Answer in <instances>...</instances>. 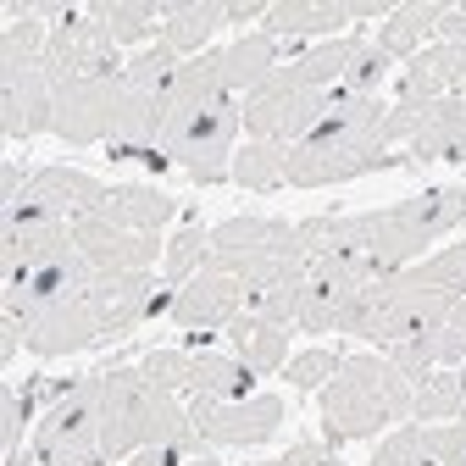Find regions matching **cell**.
Returning a JSON list of instances; mask_svg holds the SVG:
<instances>
[{
    "label": "cell",
    "instance_id": "obj_1",
    "mask_svg": "<svg viewBox=\"0 0 466 466\" xmlns=\"http://www.w3.org/2000/svg\"><path fill=\"white\" fill-rule=\"evenodd\" d=\"M100 455L134 461L139 450H184L206 455V439L189 422V405L178 394L145 378V367H106V400H100Z\"/></svg>",
    "mask_w": 466,
    "mask_h": 466
},
{
    "label": "cell",
    "instance_id": "obj_2",
    "mask_svg": "<svg viewBox=\"0 0 466 466\" xmlns=\"http://www.w3.org/2000/svg\"><path fill=\"white\" fill-rule=\"evenodd\" d=\"M411 400H417V383L405 378L383 350L344 356L339 372L322 383V428H328L333 444L378 439L383 428L411 422Z\"/></svg>",
    "mask_w": 466,
    "mask_h": 466
},
{
    "label": "cell",
    "instance_id": "obj_3",
    "mask_svg": "<svg viewBox=\"0 0 466 466\" xmlns=\"http://www.w3.org/2000/svg\"><path fill=\"white\" fill-rule=\"evenodd\" d=\"M206 267L233 272L245 283V295L306 283V250L295 239V222H283V217H228V222H217Z\"/></svg>",
    "mask_w": 466,
    "mask_h": 466
},
{
    "label": "cell",
    "instance_id": "obj_4",
    "mask_svg": "<svg viewBox=\"0 0 466 466\" xmlns=\"http://www.w3.org/2000/svg\"><path fill=\"white\" fill-rule=\"evenodd\" d=\"M239 128H245V111L239 100H228L217 111H195V116H178V123H161V156L172 167L189 172L195 189H211L233 172V145H239Z\"/></svg>",
    "mask_w": 466,
    "mask_h": 466
},
{
    "label": "cell",
    "instance_id": "obj_5",
    "mask_svg": "<svg viewBox=\"0 0 466 466\" xmlns=\"http://www.w3.org/2000/svg\"><path fill=\"white\" fill-rule=\"evenodd\" d=\"M328 95H333V89H300L295 78L278 67L261 89H250V95L239 100V111H245V134H250V139H278V145L295 150V145L322 123Z\"/></svg>",
    "mask_w": 466,
    "mask_h": 466
},
{
    "label": "cell",
    "instance_id": "obj_6",
    "mask_svg": "<svg viewBox=\"0 0 466 466\" xmlns=\"http://www.w3.org/2000/svg\"><path fill=\"white\" fill-rule=\"evenodd\" d=\"M123 78H73L56 84V116L50 134L62 145H111L116 139V116H123Z\"/></svg>",
    "mask_w": 466,
    "mask_h": 466
},
{
    "label": "cell",
    "instance_id": "obj_7",
    "mask_svg": "<svg viewBox=\"0 0 466 466\" xmlns=\"http://www.w3.org/2000/svg\"><path fill=\"white\" fill-rule=\"evenodd\" d=\"M289 417V405L278 394H250V400H217V394H195L189 405V422L206 444H222V450H250V444H267L278 439Z\"/></svg>",
    "mask_w": 466,
    "mask_h": 466
},
{
    "label": "cell",
    "instance_id": "obj_8",
    "mask_svg": "<svg viewBox=\"0 0 466 466\" xmlns=\"http://www.w3.org/2000/svg\"><path fill=\"white\" fill-rule=\"evenodd\" d=\"M411 167L405 150H383V145H295L289 150V184L295 189H328V184H350V178H372V172H394Z\"/></svg>",
    "mask_w": 466,
    "mask_h": 466
},
{
    "label": "cell",
    "instance_id": "obj_9",
    "mask_svg": "<svg viewBox=\"0 0 466 466\" xmlns=\"http://www.w3.org/2000/svg\"><path fill=\"white\" fill-rule=\"evenodd\" d=\"M0 311H17L23 328H28V350L45 361L56 356H78V350H95L100 344V317L89 306V295L78 300H23V306H0Z\"/></svg>",
    "mask_w": 466,
    "mask_h": 466
},
{
    "label": "cell",
    "instance_id": "obj_10",
    "mask_svg": "<svg viewBox=\"0 0 466 466\" xmlns=\"http://www.w3.org/2000/svg\"><path fill=\"white\" fill-rule=\"evenodd\" d=\"M73 239H78V250L89 256L95 272H150V267L167 256V239H161V233L116 228V222H106L100 211L73 222Z\"/></svg>",
    "mask_w": 466,
    "mask_h": 466
},
{
    "label": "cell",
    "instance_id": "obj_11",
    "mask_svg": "<svg viewBox=\"0 0 466 466\" xmlns=\"http://www.w3.org/2000/svg\"><path fill=\"white\" fill-rule=\"evenodd\" d=\"M150 272H100L89 289V306L100 317V344H128L150 322V295H156Z\"/></svg>",
    "mask_w": 466,
    "mask_h": 466
},
{
    "label": "cell",
    "instance_id": "obj_12",
    "mask_svg": "<svg viewBox=\"0 0 466 466\" xmlns=\"http://www.w3.org/2000/svg\"><path fill=\"white\" fill-rule=\"evenodd\" d=\"M239 311H245V283L233 272H211V267H200L172 295V328H184V333H222Z\"/></svg>",
    "mask_w": 466,
    "mask_h": 466
},
{
    "label": "cell",
    "instance_id": "obj_13",
    "mask_svg": "<svg viewBox=\"0 0 466 466\" xmlns=\"http://www.w3.org/2000/svg\"><path fill=\"white\" fill-rule=\"evenodd\" d=\"M56 116V84L45 78V67H17V73H0V134L12 145L34 139L50 128Z\"/></svg>",
    "mask_w": 466,
    "mask_h": 466
},
{
    "label": "cell",
    "instance_id": "obj_14",
    "mask_svg": "<svg viewBox=\"0 0 466 466\" xmlns=\"http://www.w3.org/2000/svg\"><path fill=\"white\" fill-rule=\"evenodd\" d=\"M106 195H111V189L95 178V172H78V167L50 161V167H39L34 178H28L23 206H39V211H50V217L78 222V217H95V211L106 206Z\"/></svg>",
    "mask_w": 466,
    "mask_h": 466
},
{
    "label": "cell",
    "instance_id": "obj_15",
    "mask_svg": "<svg viewBox=\"0 0 466 466\" xmlns=\"http://www.w3.org/2000/svg\"><path fill=\"white\" fill-rule=\"evenodd\" d=\"M455 300H461V295H444V289H411V283L394 272V300H389L378 350H383V344H400V339H428V333L450 328Z\"/></svg>",
    "mask_w": 466,
    "mask_h": 466
},
{
    "label": "cell",
    "instance_id": "obj_16",
    "mask_svg": "<svg viewBox=\"0 0 466 466\" xmlns=\"http://www.w3.org/2000/svg\"><path fill=\"white\" fill-rule=\"evenodd\" d=\"M228 78H222V50H200L172 73L167 95H161V123H178V116H195V111H217L228 106Z\"/></svg>",
    "mask_w": 466,
    "mask_h": 466
},
{
    "label": "cell",
    "instance_id": "obj_17",
    "mask_svg": "<svg viewBox=\"0 0 466 466\" xmlns=\"http://www.w3.org/2000/svg\"><path fill=\"white\" fill-rule=\"evenodd\" d=\"M405 161H466V95H444L422 111L417 134L405 139Z\"/></svg>",
    "mask_w": 466,
    "mask_h": 466
},
{
    "label": "cell",
    "instance_id": "obj_18",
    "mask_svg": "<svg viewBox=\"0 0 466 466\" xmlns=\"http://www.w3.org/2000/svg\"><path fill=\"white\" fill-rule=\"evenodd\" d=\"M222 344H228V356H239L256 378H272V372L289 367V328L283 322H256L250 311H239L222 328Z\"/></svg>",
    "mask_w": 466,
    "mask_h": 466
},
{
    "label": "cell",
    "instance_id": "obj_19",
    "mask_svg": "<svg viewBox=\"0 0 466 466\" xmlns=\"http://www.w3.org/2000/svg\"><path fill=\"white\" fill-rule=\"evenodd\" d=\"M228 28L222 0H161V45L167 50H206L211 34Z\"/></svg>",
    "mask_w": 466,
    "mask_h": 466
},
{
    "label": "cell",
    "instance_id": "obj_20",
    "mask_svg": "<svg viewBox=\"0 0 466 466\" xmlns=\"http://www.w3.org/2000/svg\"><path fill=\"white\" fill-rule=\"evenodd\" d=\"M100 217L116 222V228H134V233H161L172 217H178V200L167 189H156V184H116L106 195Z\"/></svg>",
    "mask_w": 466,
    "mask_h": 466
},
{
    "label": "cell",
    "instance_id": "obj_21",
    "mask_svg": "<svg viewBox=\"0 0 466 466\" xmlns=\"http://www.w3.org/2000/svg\"><path fill=\"white\" fill-rule=\"evenodd\" d=\"M339 28H350L344 0H272L261 34H272V39H317V34H339Z\"/></svg>",
    "mask_w": 466,
    "mask_h": 466
},
{
    "label": "cell",
    "instance_id": "obj_22",
    "mask_svg": "<svg viewBox=\"0 0 466 466\" xmlns=\"http://www.w3.org/2000/svg\"><path fill=\"white\" fill-rule=\"evenodd\" d=\"M444 0H400V6H389V17H383V28L372 34L389 56H394V62H400V56H405V62H411V56L422 50V34L433 39L439 34V23H444Z\"/></svg>",
    "mask_w": 466,
    "mask_h": 466
},
{
    "label": "cell",
    "instance_id": "obj_23",
    "mask_svg": "<svg viewBox=\"0 0 466 466\" xmlns=\"http://www.w3.org/2000/svg\"><path fill=\"white\" fill-rule=\"evenodd\" d=\"M278 50H283V39H272V34H245V39H233V45L222 50L228 95H250V89H261V84L278 73Z\"/></svg>",
    "mask_w": 466,
    "mask_h": 466
},
{
    "label": "cell",
    "instance_id": "obj_24",
    "mask_svg": "<svg viewBox=\"0 0 466 466\" xmlns=\"http://www.w3.org/2000/svg\"><path fill=\"white\" fill-rule=\"evenodd\" d=\"M256 372L228 356V350H189V394H217V400H250Z\"/></svg>",
    "mask_w": 466,
    "mask_h": 466
},
{
    "label": "cell",
    "instance_id": "obj_25",
    "mask_svg": "<svg viewBox=\"0 0 466 466\" xmlns=\"http://www.w3.org/2000/svg\"><path fill=\"white\" fill-rule=\"evenodd\" d=\"M239 189L250 195H272L289 184V145L278 139H245L239 150H233V172H228Z\"/></svg>",
    "mask_w": 466,
    "mask_h": 466
},
{
    "label": "cell",
    "instance_id": "obj_26",
    "mask_svg": "<svg viewBox=\"0 0 466 466\" xmlns=\"http://www.w3.org/2000/svg\"><path fill=\"white\" fill-rule=\"evenodd\" d=\"M389 300H394V272L361 283L356 295L344 300V311H339V333H344V339H372V344H378L383 317H389Z\"/></svg>",
    "mask_w": 466,
    "mask_h": 466
},
{
    "label": "cell",
    "instance_id": "obj_27",
    "mask_svg": "<svg viewBox=\"0 0 466 466\" xmlns=\"http://www.w3.org/2000/svg\"><path fill=\"white\" fill-rule=\"evenodd\" d=\"M411 417L428 428V422H466V389H461V372L439 367L417 383V400H411Z\"/></svg>",
    "mask_w": 466,
    "mask_h": 466
},
{
    "label": "cell",
    "instance_id": "obj_28",
    "mask_svg": "<svg viewBox=\"0 0 466 466\" xmlns=\"http://www.w3.org/2000/svg\"><path fill=\"white\" fill-rule=\"evenodd\" d=\"M350 45H356V34H339V39H322V45H311L306 56H295L283 73L295 78L300 89H339V78H344V62H350Z\"/></svg>",
    "mask_w": 466,
    "mask_h": 466
},
{
    "label": "cell",
    "instance_id": "obj_29",
    "mask_svg": "<svg viewBox=\"0 0 466 466\" xmlns=\"http://www.w3.org/2000/svg\"><path fill=\"white\" fill-rule=\"evenodd\" d=\"M89 12L106 23V34L116 45H134V39L161 34V6H156V0H89Z\"/></svg>",
    "mask_w": 466,
    "mask_h": 466
},
{
    "label": "cell",
    "instance_id": "obj_30",
    "mask_svg": "<svg viewBox=\"0 0 466 466\" xmlns=\"http://www.w3.org/2000/svg\"><path fill=\"white\" fill-rule=\"evenodd\" d=\"M389 73H394V56H389V50H383L372 34H356V45H350V62H344V78H339V89H344V95H383Z\"/></svg>",
    "mask_w": 466,
    "mask_h": 466
},
{
    "label": "cell",
    "instance_id": "obj_31",
    "mask_svg": "<svg viewBox=\"0 0 466 466\" xmlns=\"http://www.w3.org/2000/svg\"><path fill=\"white\" fill-rule=\"evenodd\" d=\"M206 256H211V228H206V222L178 228V233L167 239V256H161V283H167V289H184V283L206 267Z\"/></svg>",
    "mask_w": 466,
    "mask_h": 466
},
{
    "label": "cell",
    "instance_id": "obj_32",
    "mask_svg": "<svg viewBox=\"0 0 466 466\" xmlns=\"http://www.w3.org/2000/svg\"><path fill=\"white\" fill-rule=\"evenodd\" d=\"M400 278L411 283V289H444V295H466V239H455V245L422 256L417 267H405Z\"/></svg>",
    "mask_w": 466,
    "mask_h": 466
},
{
    "label": "cell",
    "instance_id": "obj_33",
    "mask_svg": "<svg viewBox=\"0 0 466 466\" xmlns=\"http://www.w3.org/2000/svg\"><path fill=\"white\" fill-rule=\"evenodd\" d=\"M184 62H178V50H167V45H150V50H139L134 62L123 67V84L134 89V95H145V100H161L167 95V84H172V73H178Z\"/></svg>",
    "mask_w": 466,
    "mask_h": 466
},
{
    "label": "cell",
    "instance_id": "obj_34",
    "mask_svg": "<svg viewBox=\"0 0 466 466\" xmlns=\"http://www.w3.org/2000/svg\"><path fill=\"white\" fill-rule=\"evenodd\" d=\"M28 461H34V466H95V461H106V455H100V439H67V433H39V428H34Z\"/></svg>",
    "mask_w": 466,
    "mask_h": 466
},
{
    "label": "cell",
    "instance_id": "obj_35",
    "mask_svg": "<svg viewBox=\"0 0 466 466\" xmlns=\"http://www.w3.org/2000/svg\"><path fill=\"white\" fill-rule=\"evenodd\" d=\"M34 394L28 389H6V405H0V466H23V439L28 433V411H34Z\"/></svg>",
    "mask_w": 466,
    "mask_h": 466
},
{
    "label": "cell",
    "instance_id": "obj_36",
    "mask_svg": "<svg viewBox=\"0 0 466 466\" xmlns=\"http://www.w3.org/2000/svg\"><path fill=\"white\" fill-rule=\"evenodd\" d=\"M339 311H344L339 295H328V289H317V283H300V306H295V328L300 333H339Z\"/></svg>",
    "mask_w": 466,
    "mask_h": 466
},
{
    "label": "cell",
    "instance_id": "obj_37",
    "mask_svg": "<svg viewBox=\"0 0 466 466\" xmlns=\"http://www.w3.org/2000/svg\"><path fill=\"white\" fill-rule=\"evenodd\" d=\"M422 461H428V428H394L383 433L367 466H422Z\"/></svg>",
    "mask_w": 466,
    "mask_h": 466
},
{
    "label": "cell",
    "instance_id": "obj_38",
    "mask_svg": "<svg viewBox=\"0 0 466 466\" xmlns=\"http://www.w3.org/2000/svg\"><path fill=\"white\" fill-rule=\"evenodd\" d=\"M383 356L411 378V383H422L428 372H439V344H433V333L428 339H400V344H383Z\"/></svg>",
    "mask_w": 466,
    "mask_h": 466
},
{
    "label": "cell",
    "instance_id": "obj_39",
    "mask_svg": "<svg viewBox=\"0 0 466 466\" xmlns=\"http://www.w3.org/2000/svg\"><path fill=\"white\" fill-rule=\"evenodd\" d=\"M339 361H344L339 350H322V344H317V350H300V356L283 367V378L295 383V389H322V383L339 372Z\"/></svg>",
    "mask_w": 466,
    "mask_h": 466
},
{
    "label": "cell",
    "instance_id": "obj_40",
    "mask_svg": "<svg viewBox=\"0 0 466 466\" xmlns=\"http://www.w3.org/2000/svg\"><path fill=\"white\" fill-rule=\"evenodd\" d=\"M139 367H145L150 383H161V389H172V394L189 389V350H184V344H178V350H150Z\"/></svg>",
    "mask_w": 466,
    "mask_h": 466
},
{
    "label": "cell",
    "instance_id": "obj_41",
    "mask_svg": "<svg viewBox=\"0 0 466 466\" xmlns=\"http://www.w3.org/2000/svg\"><path fill=\"white\" fill-rule=\"evenodd\" d=\"M295 306H300V283H289V289H261V295H245V311L256 322H295Z\"/></svg>",
    "mask_w": 466,
    "mask_h": 466
},
{
    "label": "cell",
    "instance_id": "obj_42",
    "mask_svg": "<svg viewBox=\"0 0 466 466\" xmlns=\"http://www.w3.org/2000/svg\"><path fill=\"white\" fill-rule=\"evenodd\" d=\"M250 466H339V444L333 439H300V444H289L283 455L250 461Z\"/></svg>",
    "mask_w": 466,
    "mask_h": 466
},
{
    "label": "cell",
    "instance_id": "obj_43",
    "mask_svg": "<svg viewBox=\"0 0 466 466\" xmlns=\"http://www.w3.org/2000/svg\"><path fill=\"white\" fill-rule=\"evenodd\" d=\"M433 344H439V367H450V372H466V328H461V322L439 328V333H433Z\"/></svg>",
    "mask_w": 466,
    "mask_h": 466
},
{
    "label": "cell",
    "instance_id": "obj_44",
    "mask_svg": "<svg viewBox=\"0 0 466 466\" xmlns=\"http://www.w3.org/2000/svg\"><path fill=\"white\" fill-rule=\"evenodd\" d=\"M23 195H28V184H23V161L6 156V161H0V200H6V211L23 206Z\"/></svg>",
    "mask_w": 466,
    "mask_h": 466
},
{
    "label": "cell",
    "instance_id": "obj_45",
    "mask_svg": "<svg viewBox=\"0 0 466 466\" xmlns=\"http://www.w3.org/2000/svg\"><path fill=\"white\" fill-rule=\"evenodd\" d=\"M267 12H272L267 0H233V6H228V23H256V17L267 23Z\"/></svg>",
    "mask_w": 466,
    "mask_h": 466
},
{
    "label": "cell",
    "instance_id": "obj_46",
    "mask_svg": "<svg viewBox=\"0 0 466 466\" xmlns=\"http://www.w3.org/2000/svg\"><path fill=\"white\" fill-rule=\"evenodd\" d=\"M184 466H222L217 455H195V461H184Z\"/></svg>",
    "mask_w": 466,
    "mask_h": 466
},
{
    "label": "cell",
    "instance_id": "obj_47",
    "mask_svg": "<svg viewBox=\"0 0 466 466\" xmlns=\"http://www.w3.org/2000/svg\"><path fill=\"white\" fill-rule=\"evenodd\" d=\"M95 466H116V461H95Z\"/></svg>",
    "mask_w": 466,
    "mask_h": 466
},
{
    "label": "cell",
    "instance_id": "obj_48",
    "mask_svg": "<svg viewBox=\"0 0 466 466\" xmlns=\"http://www.w3.org/2000/svg\"><path fill=\"white\" fill-rule=\"evenodd\" d=\"M461 389H466V372H461Z\"/></svg>",
    "mask_w": 466,
    "mask_h": 466
},
{
    "label": "cell",
    "instance_id": "obj_49",
    "mask_svg": "<svg viewBox=\"0 0 466 466\" xmlns=\"http://www.w3.org/2000/svg\"><path fill=\"white\" fill-rule=\"evenodd\" d=\"M461 95H466V84H461Z\"/></svg>",
    "mask_w": 466,
    "mask_h": 466
},
{
    "label": "cell",
    "instance_id": "obj_50",
    "mask_svg": "<svg viewBox=\"0 0 466 466\" xmlns=\"http://www.w3.org/2000/svg\"><path fill=\"white\" fill-rule=\"evenodd\" d=\"M28 466H34V461H28Z\"/></svg>",
    "mask_w": 466,
    "mask_h": 466
}]
</instances>
